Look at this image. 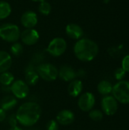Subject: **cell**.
I'll list each match as a JSON object with an SVG mask.
<instances>
[{
	"instance_id": "obj_1",
	"label": "cell",
	"mask_w": 129,
	"mask_h": 130,
	"mask_svg": "<svg viewBox=\"0 0 129 130\" xmlns=\"http://www.w3.org/2000/svg\"><path fill=\"white\" fill-rule=\"evenodd\" d=\"M41 113L42 110L39 104L34 101H27L18 107L15 116L21 125L30 127L39 121Z\"/></svg>"
},
{
	"instance_id": "obj_2",
	"label": "cell",
	"mask_w": 129,
	"mask_h": 130,
	"mask_svg": "<svg viewBox=\"0 0 129 130\" xmlns=\"http://www.w3.org/2000/svg\"><path fill=\"white\" fill-rule=\"evenodd\" d=\"M99 53V47L96 42L88 38L78 40L74 46V53L81 62L94 60Z\"/></svg>"
},
{
	"instance_id": "obj_3",
	"label": "cell",
	"mask_w": 129,
	"mask_h": 130,
	"mask_svg": "<svg viewBox=\"0 0 129 130\" xmlns=\"http://www.w3.org/2000/svg\"><path fill=\"white\" fill-rule=\"evenodd\" d=\"M112 94L118 103L122 104H129V82L122 80L113 86Z\"/></svg>"
},
{
	"instance_id": "obj_4",
	"label": "cell",
	"mask_w": 129,
	"mask_h": 130,
	"mask_svg": "<svg viewBox=\"0 0 129 130\" xmlns=\"http://www.w3.org/2000/svg\"><path fill=\"white\" fill-rule=\"evenodd\" d=\"M21 35L17 25L11 23H5L0 25V38L8 43L17 42Z\"/></svg>"
},
{
	"instance_id": "obj_5",
	"label": "cell",
	"mask_w": 129,
	"mask_h": 130,
	"mask_svg": "<svg viewBox=\"0 0 129 130\" xmlns=\"http://www.w3.org/2000/svg\"><path fill=\"white\" fill-rule=\"evenodd\" d=\"M36 71L39 77L46 82L55 81L59 75V69L51 63H41L36 68Z\"/></svg>"
},
{
	"instance_id": "obj_6",
	"label": "cell",
	"mask_w": 129,
	"mask_h": 130,
	"mask_svg": "<svg viewBox=\"0 0 129 130\" xmlns=\"http://www.w3.org/2000/svg\"><path fill=\"white\" fill-rule=\"evenodd\" d=\"M67 49V42L62 37H56L52 39L46 48V51L52 56L59 57L64 54Z\"/></svg>"
},
{
	"instance_id": "obj_7",
	"label": "cell",
	"mask_w": 129,
	"mask_h": 130,
	"mask_svg": "<svg viewBox=\"0 0 129 130\" xmlns=\"http://www.w3.org/2000/svg\"><path fill=\"white\" fill-rule=\"evenodd\" d=\"M11 92L17 99H24L30 92L29 85L21 79L15 80L10 86Z\"/></svg>"
},
{
	"instance_id": "obj_8",
	"label": "cell",
	"mask_w": 129,
	"mask_h": 130,
	"mask_svg": "<svg viewBox=\"0 0 129 130\" xmlns=\"http://www.w3.org/2000/svg\"><path fill=\"white\" fill-rule=\"evenodd\" d=\"M102 112L107 116H113L119 109V103L113 95L104 96L101 101Z\"/></svg>"
},
{
	"instance_id": "obj_9",
	"label": "cell",
	"mask_w": 129,
	"mask_h": 130,
	"mask_svg": "<svg viewBox=\"0 0 129 130\" xmlns=\"http://www.w3.org/2000/svg\"><path fill=\"white\" fill-rule=\"evenodd\" d=\"M96 103V98L93 93L85 92L81 94L78 101V106L83 112H89L93 110Z\"/></svg>"
},
{
	"instance_id": "obj_10",
	"label": "cell",
	"mask_w": 129,
	"mask_h": 130,
	"mask_svg": "<svg viewBox=\"0 0 129 130\" xmlns=\"http://www.w3.org/2000/svg\"><path fill=\"white\" fill-rule=\"evenodd\" d=\"M20 38L25 45L33 46L38 42L40 39V34L34 28L25 29L21 33Z\"/></svg>"
},
{
	"instance_id": "obj_11",
	"label": "cell",
	"mask_w": 129,
	"mask_h": 130,
	"mask_svg": "<svg viewBox=\"0 0 129 130\" xmlns=\"http://www.w3.org/2000/svg\"><path fill=\"white\" fill-rule=\"evenodd\" d=\"M38 22V18L36 12L33 11H27L21 17V23L26 29L33 28Z\"/></svg>"
},
{
	"instance_id": "obj_12",
	"label": "cell",
	"mask_w": 129,
	"mask_h": 130,
	"mask_svg": "<svg viewBox=\"0 0 129 130\" xmlns=\"http://www.w3.org/2000/svg\"><path fill=\"white\" fill-rule=\"evenodd\" d=\"M58 77L64 82H70L77 78V72L70 66L64 65L59 69Z\"/></svg>"
},
{
	"instance_id": "obj_13",
	"label": "cell",
	"mask_w": 129,
	"mask_h": 130,
	"mask_svg": "<svg viewBox=\"0 0 129 130\" xmlns=\"http://www.w3.org/2000/svg\"><path fill=\"white\" fill-rule=\"evenodd\" d=\"M75 113L70 110H62L56 116V120L62 126H69L75 121Z\"/></svg>"
},
{
	"instance_id": "obj_14",
	"label": "cell",
	"mask_w": 129,
	"mask_h": 130,
	"mask_svg": "<svg viewBox=\"0 0 129 130\" xmlns=\"http://www.w3.org/2000/svg\"><path fill=\"white\" fill-rule=\"evenodd\" d=\"M65 33L70 38L77 40L81 39L84 36V30L82 27L74 23L68 24L65 27Z\"/></svg>"
},
{
	"instance_id": "obj_15",
	"label": "cell",
	"mask_w": 129,
	"mask_h": 130,
	"mask_svg": "<svg viewBox=\"0 0 129 130\" xmlns=\"http://www.w3.org/2000/svg\"><path fill=\"white\" fill-rule=\"evenodd\" d=\"M83 83L79 79H74L69 82L68 86V93L71 97L77 98L81 95L83 91Z\"/></svg>"
},
{
	"instance_id": "obj_16",
	"label": "cell",
	"mask_w": 129,
	"mask_h": 130,
	"mask_svg": "<svg viewBox=\"0 0 129 130\" xmlns=\"http://www.w3.org/2000/svg\"><path fill=\"white\" fill-rule=\"evenodd\" d=\"M12 65L11 55L4 50H0V74L8 71Z\"/></svg>"
},
{
	"instance_id": "obj_17",
	"label": "cell",
	"mask_w": 129,
	"mask_h": 130,
	"mask_svg": "<svg viewBox=\"0 0 129 130\" xmlns=\"http://www.w3.org/2000/svg\"><path fill=\"white\" fill-rule=\"evenodd\" d=\"M17 99L13 95L5 96L0 102L1 108L5 111L11 110L17 106Z\"/></svg>"
},
{
	"instance_id": "obj_18",
	"label": "cell",
	"mask_w": 129,
	"mask_h": 130,
	"mask_svg": "<svg viewBox=\"0 0 129 130\" xmlns=\"http://www.w3.org/2000/svg\"><path fill=\"white\" fill-rule=\"evenodd\" d=\"M39 78H40V77H39L36 69H34L33 68V66H30L26 69L24 82L28 85H31V86L35 85L38 82Z\"/></svg>"
},
{
	"instance_id": "obj_19",
	"label": "cell",
	"mask_w": 129,
	"mask_h": 130,
	"mask_svg": "<svg viewBox=\"0 0 129 130\" xmlns=\"http://www.w3.org/2000/svg\"><path fill=\"white\" fill-rule=\"evenodd\" d=\"M113 86V85L109 82H108L106 80H102L97 85V91L103 97L107 96V95H109L110 94H112Z\"/></svg>"
},
{
	"instance_id": "obj_20",
	"label": "cell",
	"mask_w": 129,
	"mask_h": 130,
	"mask_svg": "<svg viewBox=\"0 0 129 130\" xmlns=\"http://www.w3.org/2000/svg\"><path fill=\"white\" fill-rule=\"evenodd\" d=\"M14 81V77L11 72L7 71L0 74V85L2 86H11Z\"/></svg>"
},
{
	"instance_id": "obj_21",
	"label": "cell",
	"mask_w": 129,
	"mask_h": 130,
	"mask_svg": "<svg viewBox=\"0 0 129 130\" xmlns=\"http://www.w3.org/2000/svg\"><path fill=\"white\" fill-rule=\"evenodd\" d=\"M11 13V5L5 1H0V20L8 18Z\"/></svg>"
},
{
	"instance_id": "obj_22",
	"label": "cell",
	"mask_w": 129,
	"mask_h": 130,
	"mask_svg": "<svg viewBox=\"0 0 129 130\" xmlns=\"http://www.w3.org/2000/svg\"><path fill=\"white\" fill-rule=\"evenodd\" d=\"M51 10H52L51 5L48 2L44 1V2H40L39 6H38V11L41 14L49 15L51 12Z\"/></svg>"
},
{
	"instance_id": "obj_23",
	"label": "cell",
	"mask_w": 129,
	"mask_h": 130,
	"mask_svg": "<svg viewBox=\"0 0 129 130\" xmlns=\"http://www.w3.org/2000/svg\"><path fill=\"white\" fill-rule=\"evenodd\" d=\"M23 50H24V47H23L22 44L17 41L13 43V44L11 46V48H10L11 53L14 56H21L23 53Z\"/></svg>"
},
{
	"instance_id": "obj_24",
	"label": "cell",
	"mask_w": 129,
	"mask_h": 130,
	"mask_svg": "<svg viewBox=\"0 0 129 130\" xmlns=\"http://www.w3.org/2000/svg\"><path fill=\"white\" fill-rule=\"evenodd\" d=\"M89 117L94 121L99 122L103 120V113L100 110H97V109L91 110L90 111H89Z\"/></svg>"
},
{
	"instance_id": "obj_25",
	"label": "cell",
	"mask_w": 129,
	"mask_h": 130,
	"mask_svg": "<svg viewBox=\"0 0 129 130\" xmlns=\"http://www.w3.org/2000/svg\"><path fill=\"white\" fill-rule=\"evenodd\" d=\"M126 74H127V72L122 67H119V68H117L115 70V72H114V77H115L116 80L119 82V81L124 80L125 77L126 76Z\"/></svg>"
},
{
	"instance_id": "obj_26",
	"label": "cell",
	"mask_w": 129,
	"mask_h": 130,
	"mask_svg": "<svg viewBox=\"0 0 129 130\" xmlns=\"http://www.w3.org/2000/svg\"><path fill=\"white\" fill-rule=\"evenodd\" d=\"M59 125L56 120H50L46 123V130H59Z\"/></svg>"
},
{
	"instance_id": "obj_27",
	"label": "cell",
	"mask_w": 129,
	"mask_h": 130,
	"mask_svg": "<svg viewBox=\"0 0 129 130\" xmlns=\"http://www.w3.org/2000/svg\"><path fill=\"white\" fill-rule=\"evenodd\" d=\"M126 72H129V54L123 57L121 66Z\"/></svg>"
},
{
	"instance_id": "obj_28",
	"label": "cell",
	"mask_w": 129,
	"mask_h": 130,
	"mask_svg": "<svg viewBox=\"0 0 129 130\" xmlns=\"http://www.w3.org/2000/svg\"><path fill=\"white\" fill-rule=\"evenodd\" d=\"M8 124L10 125L11 127H14V126H17L18 122H17V120L16 118V116L15 114H12L11 115L8 119Z\"/></svg>"
},
{
	"instance_id": "obj_29",
	"label": "cell",
	"mask_w": 129,
	"mask_h": 130,
	"mask_svg": "<svg viewBox=\"0 0 129 130\" xmlns=\"http://www.w3.org/2000/svg\"><path fill=\"white\" fill-rule=\"evenodd\" d=\"M7 117V113H6V111L4 110L3 109L0 108V123L1 122H3L4 120H5Z\"/></svg>"
},
{
	"instance_id": "obj_30",
	"label": "cell",
	"mask_w": 129,
	"mask_h": 130,
	"mask_svg": "<svg viewBox=\"0 0 129 130\" xmlns=\"http://www.w3.org/2000/svg\"><path fill=\"white\" fill-rule=\"evenodd\" d=\"M9 130H23L21 128H20L19 126H14V127H11Z\"/></svg>"
},
{
	"instance_id": "obj_31",
	"label": "cell",
	"mask_w": 129,
	"mask_h": 130,
	"mask_svg": "<svg viewBox=\"0 0 129 130\" xmlns=\"http://www.w3.org/2000/svg\"><path fill=\"white\" fill-rule=\"evenodd\" d=\"M31 1H33V2H44V1H46V0H31Z\"/></svg>"
}]
</instances>
